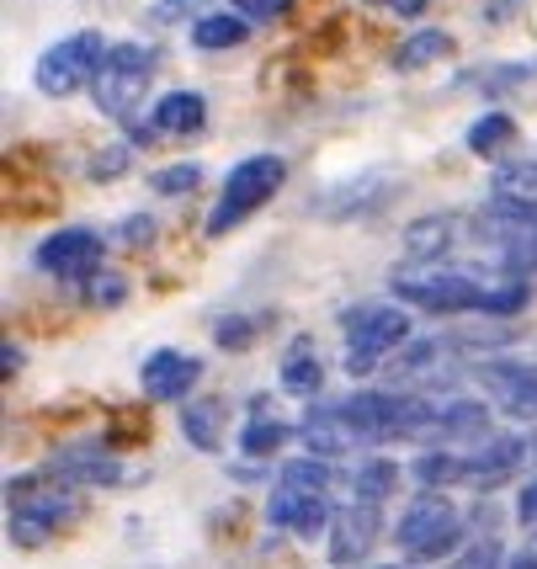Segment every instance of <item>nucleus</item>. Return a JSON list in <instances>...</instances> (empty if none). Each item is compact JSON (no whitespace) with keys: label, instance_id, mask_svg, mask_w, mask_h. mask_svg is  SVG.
Returning a JSON list of instances; mask_svg holds the SVG:
<instances>
[{"label":"nucleus","instance_id":"nucleus-1","mask_svg":"<svg viewBox=\"0 0 537 569\" xmlns=\"http://www.w3.org/2000/svg\"><path fill=\"white\" fill-rule=\"evenodd\" d=\"M474 234H479V246L495 250V261L506 267V277L537 272V202L489 198L474 213Z\"/></svg>","mask_w":537,"mask_h":569},{"label":"nucleus","instance_id":"nucleus-2","mask_svg":"<svg viewBox=\"0 0 537 569\" xmlns=\"http://www.w3.org/2000/svg\"><path fill=\"white\" fill-rule=\"evenodd\" d=\"M11 543L22 548H38L49 543L53 532L64 527V521H74V511H80V500L70 496V485L64 479H11Z\"/></svg>","mask_w":537,"mask_h":569},{"label":"nucleus","instance_id":"nucleus-3","mask_svg":"<svg viewBox=\"0 0 537 569\" xmlns=\"http://www.w3.org/2000/svg\"><path fill=\"white\" fill-rule=\"evenodd\" d=\"M394 293L431 315H485L489 282L453 267H410V272H394Z\"/></svg>","mask_w":537,"mask_h":569},{"label":"nucleus","instance_id":"nucleus-4","mask_svg":"<svg viewBox=\"0 0 537 569\" xmlns=\"http://www.w3.org/2000/svg\"><path fill=\"white\" fill-rule=\"evenodd\" d=\"M149 80H155V49H145V43H112L107 59H101L97 80H91L97 112H107V118H128V112L145 101Z\"/></svg>","mask_w":537,"mask_h":569},{"label":"nucleus","instance_id":"nucleus-5","mask_svg":"<svg viewBox=\"0 0 537 569\" xmlns=\"http://www.w3.org/2000/svg\"><path fill=\"white\" fill-rule=\"evenodd\" d=\"M410 341V315L394 303H362L346 315V372H372L389 351Z\"/></svg>","mask_w":537,"mask_h":569},{"label":"nucleus","instance_id":"nucleus-6","mask_svg":"<svg viewBox=\"0 0 537 569\" xmlns=\"http://www.w3.org/2000/svg\"><path fill=\"white\" fill-rule=\"evenodd\" d=\"M282 176H288V166H282L277 154H250V160H240V166L229 171V181H223L219 208L208 213V234L219 240L223 229H235L245 213H256V208L282 187Z\"/></svg>","mask_w":537,"mask_h":569},{"label":"nucleus","instance_id":"nucleus-7","mask_svg":"<svg viewBox=\"0 0 537 569\" xmlns=\"http://www.w3.org/2000/svg\"><path fill=\"white\" fill-rule=\"evenodd\" d=\"M464 538V517H458V506L437 490H426V496L399 517V548L416 559V565H431L441 553H453Z\"/></svg>","mask_w":537,"mask_h":569},{"label":"nucleus","instance_id":"nucleus-8","mask_svg":"<svg viewBox=\"0 0 537 569\" xmlns=\"http://www.w3.org/2000/svg\"><path fill=\"white\" fill-rule=\"evenodd\" d=\"M101 59H107L101 32H70V38H59L53 49H43L32 80H38V91H43V97H74L80 86H91V80H97Z\"/></svg>","mask_w":537,"mask_h":569},{"label":"nucleus","instance_id":"nucleus-9","mask_svg":"<svg viewBox=\"0 0 537 569\" xmlns=\"http://www.w3.org/2000/svg\"><path fill=\"white\" fill-rule=\"evenodd\" d=\"M38 267L49 277H64V282H91L101 267V234L91 229H59L38 246Z\"/></svg>","mask_w":537,"mask_h":569},{"label":"nucleus","instance_id":"nucleus-10","mask_svg":"<svg viewBox=\"0 0 537 569\" xmlns=\"http://www.w3.org/2000/svg\"><path fill=\"white\" fill-rule=\"evenodd\" d=\"M330 500L319 496V490H294V485H277V496L267 500V521L271 527H282V532H294V538H319V532H330Z\"/></svg>","mask_w":537,"mask_h":569},{"label":"nucleus","instance_id":"nucleus-11","mask_svg":"<svg viewBox=\"0 0 537 569\" xmlns=\"http://www.w3.org/2000/svg\"><path fill=\"white\" fill-rule=\"evenodd\" d=\"M495 410H506L511 421H537V368L527 362H485L479 368Z\"/></svg>","mask_w":537,"mask_h":569},{"label":"nucleus","instance_id":"nucleus-12","mask_svg":"<svg viewBox=\"0 0 537 569\" xmlns=\"http://www.w3.org/2000/svg\"><path fill=\"white\" fill-rule=\"evenodd\" d=\"M53 479L64 485H122V463L107 452L101 442H74V447H59L49 463Z\"/></svg>","mask_w":537,"mask_h":569},{"label":"nucleus","instance_id":"nucleus-13","mask_svg":"<svg viewBox=\"0 0 537 569\" xmlns=\"http://www.w3.org/2000/svg\"><path fill=\"white\" fill-rule=\"evenodd\" d=\"M521 458H527V442L521 437H489L468 452L464 463V479L474 490H495V485H506L516 469H521Z\"/></svg>","mask_w":537,"mask_h":569},{"label":"nucleus","instance_id":"nucleus-14","mask_svg":"<svg viewBox=\"0 0 537 569\" xmlns=\"http://www.w3.org/2000/svg\"><path fill=\"white\" fill-rule=\"evenodd\" d=\"M372 538H378V506L351 500V506H341L330 517V559L336 565H357L367 548H372Z\"/></svg>","mask_w":537,"mask_h":569},{"label":"nucleus","instance_id":"nucleus-15","mask_svg":"<svg viewBox=\"0 0 537 569\" xmlns=\"http://www.w3.org/2000/svg\"><path fill=\"white\" fill-rule=\"evenodd\" d=\"M197 378H202V362L187 357V351H155L139 368V383H145L149 399H187Z\"/></svg>","mask_w":537,"mask_h":569},{"label":"nucleus","instance_id":"nucleus-16","mask_svg":"<svg viewBox=\"0 0 537 569\" xmlns=\"http://www.w3.org/2000/svg\"><path fill=\"white\" fill-rule=\"evenodd\" d=\"M298 437H304V447H309V458H341V452H351V447L362 442V431L346 421L341 405L309 410V416H304V426H298Z\"/></svg>","mask_w":537,"mask_h":569},{"label":"nucleus","instance_id":"nucleus-17","mask_svg":"<svg viewBox=\"0 0 537 569\" xmlns=\"http://www.w3.org/2000/svg\"><path fill=\"white\" fill-rule=\"evenodd\" d=\"M426 437H437V442H489V410L479 399H453V405H437L431 410V426H426Z\"/></svg>","mask_w":537,"mask_h":569},{"label":"nucleus","instance_id":"nucleus-18","mask_svg":"<svg viewBox=\"0 0 537 569\" xmlns=\"http://www.w3.org/2000/svg\"><path fill=\"white\" fill-rule=\"evenodd\" d=\"M394 192V176L389 171H367L362 181H351L341 192H330V198L319 202V213L325 219H351V213H372V208H384Z\"/></svg>","mask_w":537,"mask_h":569},{"label":"nucleus","instance_id":"nucleus-19","mask_svg":"<svg viewBox=\"0 0 537 569\" xmlns=\"http://www.w3.org/2000/svg\"><path fill=\"white\" fill-rule=\"evenodd\" d=\"M453 234H458V219L453 213H426L405 229V256L416 261V267H431L441 261L447 250H453Z\"/></svg>","mask_w":537,"mask_h":569},{"label":"nucleus","instance_id":"nucleus-20","mask_svg":"<svg viewBox=\"0 0 537 569\" xmlns=\"http://www.w3.org/2000/svg\"><path fill=\"white\" fill-rule=\"evenodd\" d=\"M202 123H208V101L197 97V91H171V97H160L155 118H149V128L166 133V139H187V133H197Z\"/></svg>","mask_w":537,"mask_h":569},{"label":"nucleus","instance_id":"nucleus-21","mask_svg":"<svg viewBox=\"0 0 537 569\" xmlns=\"http://www.w3.org/2000/svg\"><path fill=\"white\" fill-rule=\"evenodd\" d=\"M245 38H250V17L240 11H208L202 22H192L197 49H240Z\"/></svg>","mask_w":537,"mask_h":569},{"label":"nucleus","instance_id":"nucleus-22","mask_svg":"<svg viewBox=\"0 0 537 569\" xmlns=\"http://www.w3.org/2000/svg\"><path fill=\"white\" fill-rule=\"evenodd\" d=\"M219 426H223V405L219 399H192L181 410V437L197 447V452H219Z\"/></svg>","mask_w":537,"mask_h":569},{"label":"nucleus","instance_id":"nucleus-23","mask_svg":"<svg viewBox=\"0 0 537 569\" xmlns=\"http://www.w3.org/2000/svg\"><path fill=\"white\" fill-rule=\"evenodd\" d=\"M319 378H325V368H319V357H315V341H294V351L282 357V389L309 399V395H319Z\"/></svg>","mask_w":537,"mask_h":569},{"label":"nucleus","instance_id":"nucleus-24","mask_svg":"<svg viewBox=\"0 0 537 569\" xmlns=\"http://www.w3.org/2000/svg\"><path fill=\"white\" fill-rule=\"evenodd\" d=\"M394 490H399V463H389V458H367L351 473V496L367 500V506H384Z\"/></svg>","mask_w":537,"mask_h":569},{"label":"nucleus","instance_id":"nucleus-25","mask_svg":"<svg viewBox=\"0 0 537 569\" xmlns=\"http://www.w3.org/2000/svg\"><path fill=\"white\" fill-rule=\"evenodd\" d=\"M447 53H453V38H447V32H437V27H420V32H410V38L399 43L394 64H399V70H420V64L447 59Z\"/></svg>","mask_w":537,"mask_h":569},{"label":"nucleus","instance_id":"nucleus-26","mask_svg":"<svg viewBox=\"0 0 537 569\" xmlns=\"http://www.w3.org/2000/svg\"><path fill=\"white\" fill-rule=\"evenodd\" d=\"M511 139H516V123L506 112H485L479 123L468 128V149H474V154H500Z\"/></svg>","mask_w":537,"mask_h":569},{"label":"nucleus","instance_id":"nucleus-27","mask_svg":"<svg viewBox=\"0 0 537 569\" xmlns=\"http://www.w3.org/2000/svg\"><path fill=\"white\" fill-rule=\"evenodd\" d=\"M464 463H468V458H458V452H447V447H431V452H426V458L416 463V479L426 485V490H441V485L464 479Z\"/></svg>","mask_w":537,"mask_h":569},{"label":"nucleus","instance_id":"nucleus-28","mask_svg":"<svg viewBox=\"0 0 537 569\" xmlns=\"http://www.w3.org/2000/svg\"><path fill=\"white\" fill-rule=\"evenodd\" d=\"M282 437H288V426H282V421H271V416H256V421L245 426L240 447L250 452V458H271V452L282 447Z\"/></svg>","mask_w":537,"mask_h":569},{"label":"nucleus","instance_id":"nucleus-29","mask_svg":"<svg viewBox=\"0 0 537 569\" xmlns=\"http://www.w3.org/2000/svg\"><path fill=\"white\" fill-rule=\"evenodd\" d=\"M282 485H294V490H330V463L325 458H298V463H288L282 469Z\"/></svg>","mask_w":537,"mask_h":569},{"label":"nucleus","instance_id":"nucleus-30","mask_svg":"<svg viewBox=\"0 0 537 569\" xmlns=\"http://www.w3.org/2000/svg\"><path fill=\"white\" fill-rule=\"evenodd\" d=\"M122 171H128V144L97 149V160H91V181H118Z\"/></svg>","mask_w":537,"mask_h":569},{"label":"nucleus","instance_id":"nucleus-31","mask_svg":"<svg viewBox=\"0 0 537 569\" xmlns=\"http://www.w3.org/2000/svg\"><path fill=\"white\" fill-rule=\"evenodd\" d=\"M213 341H219L223 351H245L250 341H256V325L240 320V315H235V320H219V330H213Z\"/></svg>","mask_w":537,"mask_h":569},{"label":"nucleus","instance_id":"nucleus-32","mask_svg":"<svg viewBox=\"0 0 537 569\" xmlns=\"http://www.w3.org/2000/svg\"><path fill=\"white\" fill-rule=\"evenodd\" d=\"M86 298H91V303H101V309H112V303H122V298H128V288H122V277L97 272V277H91V288H86Z\"/></svg>","mask_w":537,"mask_h":569},{"label":"nucleus","instance_id":"nucleus-33","mask_svg":"<svg viewBox=\"0 0 537 569\" xmlns=\"http://www.w3.org/2000/svg\"><path fill=\"white\" fill-rule=\"evenodd\" d=\"M240 17H250V22H277V17H288V6L294 0H229Z\"/></svg>","mask_w":537,"mask_h":569},{"label":"nucleus","instance_id":"nucleus-34","mask_svg":"<svg viewBox=\"0 0 537 569\" xmlns=\"http://www.w3.org/2000/svg\"><path fill=\"white\" fill-rule=\"evenodd\" d=\"M447 569H506V565H500V543H495V538H485V543H474L458 565H447Z\"/></svg>","mask_w":537,"mask_h":569},{"label":"nucleus","instance_id":"nucleus-35","mask_svg":"<svg viewBox=\"0 0 537 569\" xmlns=\"http://www.w3.org/2000/svg\"><path fill=\"white\" fill-rule=\"evenodd\" d=\"M197 181H202V171H197V166H171V171L155 176V192H192Z\"/></svg>","mask_w":537,"mask_h":569},{"label":"nucleus","instance_id":"nucleus-36","mask_svg":"<svg viewBox=\"0 0 537 569\" xmlns=\"http://www.w3.org/2000/svg\"><path fill=\"white\" fill-rule=\"evenodd\" d=\"M202 6H208V0H160V6H155V22H176V17H197V22H202V17H208Z\"/></svg>","mask_w":537,"mask_h":569},{"label":"nucleus","instance_id":"nucleus-37","mask_svg":"<svg viewBox=\"0 0 537 569\" xmlns=\"http://www.w3.org/2000/svg\"><path fill=\"white\" fill-rule=\"evenodd\" d=\"M149 234H155V219H128L122 223V246H149Z\"/></svg>","mask_w":537,"mask_h":569},{"label":"nucleus","instance_id":"nucleus-38","mask_svg":"<svg viewBox=\"0 0 537 569\" xmlns=\"http://www.w3.org/2000/svg\"><path fill=\"white\" fill-rule=\"evenodd\" d=\"M516 517H521V521H537V479L527 485V490H521V500H516Z\"/></svg>","mask_w":537,"mask_h":569},{"label":"nucleus","instance_id":"nucleus-39","mask_svg":"<svg viewBox=\"0 0 537 569\" xmlns=\"http://www.w3.org/2000/svg\"><path fill=\"white\" fill-rule=\"evenodd\" d=\"M389 6H394V11H399V17H416V11H420V6H426V0H389Z\"/></svg>","mask_w":537,"mask_h":569},{"label":"nucleus","instance_id":"nucleus-40","mask_svg":"<svg viewBox=\"0 0 537 569\" xmlns=\"http://www.w3.org/2000/svg\"><path fill=\"white\" fill-rule=\"evenodd\" d=\"M378 569H405V565H378Z\"/></svg>","mask_w":537,"mask_h":569}]
</instances>
